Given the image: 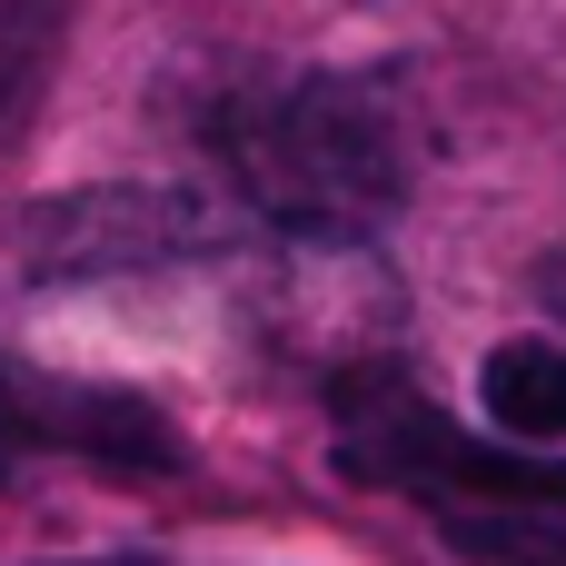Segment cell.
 Returning a JSON list of instances; mask_svg holds the SVG:
<instances>
[{
  "instance_id": "1",
  "label": "cell",
  "mask_w": 566,
  "mask_h": 566,
  "mask_svg": "<svg viewBox=\"0 0 566 566\" xmlns=\"http://www.w3.org/2000/svg\"><path fill=\"white\" fill-rule=\"evenodd\" d=\"M209 159L289 249H368L418 189V109L388 70H289L209 109Z\"/></svg>"
},
{
  "instance_id": "2",
  "label": "cell",
  "mask_w": 566,
  "mask_h": 566,
  "mask_svg": "<svg viewBox=\"0 0 566 566\" xmlns=\"http://www.w3.org/2000/svg\"><path fill=\"white\" fill-rule=\"evenodd\" d=\"M338 408V468L408 488L428 507H497V497H566V458L557 448H517V438H478L458 428L438 398H418L408 378H388L378 358L348 368L328 388Z\"/></svg>"
},
{
  "instance_id": "3",
  "label": "cell",
  "mask_w": 566,
  "mask_h": 566,
  "mask_svg": "<svg viewBox=\"0 0 566 566\" xmlns=\"http://www.w3.org/2000/svg\"><path fill=\"white\" fill-rule=\"evenodd\" d=\"M239 239V209L209 189H149V179H99V189H50L10 219V259L30 289H80V279H139L179 269Z\"/></svg>"
},
{
  "instance_id": "4",
  "label": "cell",
  "mask_w": 566,
  "mask_h": 566,
  "mask_svg": "<svg viewBox=\"0 0 566 566\" xmlns=\"http://www.w3.org/2000/svg\"><path fill=\"white\" fill-rule=\"evenodd\" d=\"M90 458V468H129V478H159L179 468V428L169 408L129 398V388H90V378H40V368H0V458Z\"/></svg>"
},
{
  "instance_id": "5",
  "label": "cell",
  "mask_w": 566,
  "mask_h": 566,
  "mask_svg": "<svg viewBox=\"0 0 566 566\" xmlns=\"http://www.w3.org/2000/svg\"><path fill=\"white\" fill-rule=\"evenodd\" d=\"M478 408L517 448H566V338H507V348H488Z\"/></svg>"
},
{
  "instance_id": "6",
  "label": "cell",
  "mask_w": 566,
  "mask_h": 566,
  "mask_svg": "<svg viewBox=\"0 0 566 566\" xmlns=\"http://www.w3.org/2000/svg\"><path fill=\"white\" fill-rule=\"evenodd\" d=\"M60 10H70V0H0V119L40 90L50 40H60Z\"/></svg>"
}]
</instances>
